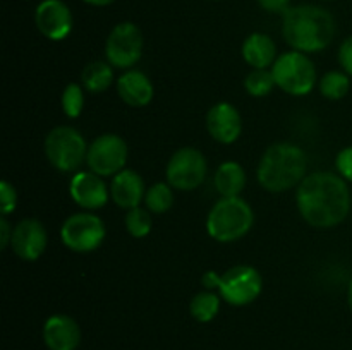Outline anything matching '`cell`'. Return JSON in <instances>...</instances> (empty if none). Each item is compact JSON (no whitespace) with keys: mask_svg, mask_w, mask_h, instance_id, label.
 Listing matches in <instances>:
<instances>
[{"mask_svg":"<svg viewBox=\"0 0 352 350\" xmlns=\"http://www.w3.org/2000/svg\"><path fill=\"white\" fill-rule=\"evenodd\" d=\"M296 206L306 223L332 229L349 216L352 198L347 180L333 172H315L296 189Z\"/></svg>","mask_w":352,"mask_h":350,"instance_id":"1","label":"cell"},{"mask_svg":"<svg viewBox=\"0 0 352 350\" xmlns=\"http://www.w3.org/2000/svg\"><path fill=\"white\" fill-rule=\"evenodd\" d=\"M282 34L292 50L315 54L332 43L336 36V19L323 7L302 3L291 7L282 16Z\"/></svg>","mask_w":352,"mask_h":350,"instance_id":"2","label":"cell"},{"mask_svg":"<svg viewBox=\"0 0 352 350\" xmlns=\"http://www.w3.org/2000/svg\"><path fill=\"white\" fill-rule=\"evenodd\" d=\"M306 167L308 158L302 148L294 143H275L261 154L256 177L265 191L280 194L301 184Z\"/></svg>","mask_w":352,"mask_h":350,"instance_id":"3","label":"cell"},{"mask_svg":"<svg viewBox=\"0 0 352 350\" xmlns=\"http://www.w3.org/2000/svg\"><path fill=\"white\" fill-rule=\"evenodd\" d=\"M254 223V211L246 199L222 198L212 206L206 216V232L217 242H236L243 239Z\"/></svg>","mask_w":352,"mask_h":350,"instance_id":"4","label":"cell"},{"mask_svg":"<svg viewBox=\"0 0 352 350\" xmlns=\"http://www.w3.org/2000/svg\"><path fill=\"white\" fill-rule=\"evenodd\" d=\"M275 84L292 96H306L316 86V67L302 51H285L272 65Z\"/></svg>","mask_w":352,"mask_h":350,"instance_id":"5","label":"cell"},{"mask_svg":"<svg viewBox=\"0 0 352 350\" xmlns=\"http://www.w3.org/2000/svg\"><path fill=\"white\" fill-rule=\"evenodd\" d=\"M88 146L76 127L57 126L45 137V154L54 168L60 172H76L86 161Z\"/></svg>","mask_w":352,"mask_h":350,"instance_id":"6","label":"cell"},{"mask_svg":"<svg viewBox=\"0 0 352 350\" xmlns=\"http://www.w3.org/2000/svg\"><path fill=\"white\" fill-rule=\"evenodd\" d=\"M107 237V226L95 213H74L60 226V240L74 253H91L98 249Z\"/></svg>","mask_w":352,"mask_h":350,"instance_id":"7","label":"cell"},{"mask_svg":"<svg viewBox=\"0 0 352 350\" xmlns=\"http://www.w3.org/2000/svg\"><path fill=\"white\" fill-rule=\"evenodd\" d=\"M208 163L205 154L191 146L179 148L168 160L165 168L167 182L182 192L195 191L205 182Z\"/></svg>","mask_w":352,"mask_h":350,"instance_id":"8","label":"cell"},{"mask_svg":"<svg viewBox=\"0 0 352 350\" xmlns=\"http://www.w3.org/2000/svg\"><path fill=\"white\" fill-rule=\"evenodd\" d=\"M143 33L131 21L116 24L105 41V58L116 69H133L143 55Z\"/></svg>","mask_w":352,"mask_h":350,"instance_id":"9","label":"cell"},{"mask_svg":"<svg viewBox=\"0 0 352 350\" xmlns=\"http://www.w3.org/2000/svg\"><path fill=\"white\" fill-rule=\"evenodd\" d=\"M263 290V278L254 266L237 264L229 268L220 278L219 294L227 304L243 307L260 297Z\"/></svg>","mask_w":352,"mask_h":350,"instance_id":"10","label":"cell"},{"mask_svg":"<svg viewBox=\"0 0 352 350\" xmlns=\"http://www.w3.org/2000/svg\"><path fill=\"white\" fill-rule=\"evenodd\" d=\"M129 148L119 134L107 132L93 139L88 146L86 165L100 177H113L126 168Z\"/></svg>","mask_w":352,"mask_h":350,"instance_id":"11","label":"cell"},{"mask_svg":"<svg viewBox=\"0 0 352 350\" xmlns=\"http://www.w3.org/2000/svg\"><path fill=\"white\" fill-rule=\"evenodd\" d=\"M38 31L50 41H62L71 34L72 12L64 0H41L34 10Z\"/></svg>","mask_w":352,"mask_h":350,"instance_id":"12","label":"cell"},{"mask_svg":"<svg viewBox=\"0 0 352 350\" xmlns=\"http://www.w3.org/2000/svg\"><path fill=\"white\" fill-rule=\"evenodd\" d=\"M48 244V233L43 223L36 218H24L14 226L12 247L14 254L23 261H36L43 256Z\"/></svg>","mask_w":352,"mask_h":350,"instance_id":"13","label":"cell"},{"mask_svg":"<svg viewBox=\"0 0 352 350\" xmlns=\"http://www.w3.org/2000/svg\"><path fill=\"white\" fill-rule=\"evenodd\" d=\"M71 199L82 209H100L109 202L110 189L107 187L103 177L91 170L76 172L69 182Z\"/></svg>","mask_w":352,"mask_h":350,"instance_id":"14","label":"cell"},{"mask_svg":"<svg viewBox=\"0 0 352 350\" xmlns=\"http://www.w3.org/2000/svg\"><path fill=\"white\" fill-rule=\"evenodd\" d=\"M206 130L220 144H232L243 132V119L232 103L219 102L206 113Z\"/></svg>","mask_w":352,"mask_h":350,"instance_id":"15","label":"cell"},{"mask_svg":"<svg viewBox=\"0 0 352 350\" xmlns=\"http://www.w3.org/2000/svg\"><path fill=\"white\" fill-rule=\"evenodd\" d=\"M41 336L48 350H78L81 343V328L67 314H52L43 323Z\"/></svg>","mask_w":352,"mask_h":350,"instance_id":"16","label":"cell"},{"mask_svg":"<svg viewBox=\"0 0 352 350\" xmlns=\"http://www.w3.org/2000/svg\"><path fill=\"white\" fill-rule=\"evenodd\" d=\"M146 187L144 180L136 170L124 168L119 174L113 175L110 182V199L122 209H133L144 201Z\"/></svg>","mask_w":352,"mask_h":350,"instance_id":"17","label":"cell"},{"mask_svg":"<svg viewBox=\"0 0 352 350\" xmlns=\"http://www.w3.org/2000/svg\"><path fill=\"white\" fill-rule=\"evenodd\" d=\"M117 93L126 105L141 108L153 100L155 88L151 79L144 72L136 71V69H127L117 79Z\"/></svg>","mask_w":352,"mask_h":350,"instance_id":"18","label":"cell"},{"mask_svg":"<svg viewBox=\"0 0 352 350\" xmlns=\"http://www.w3.org/2000/svg\"><path fill=\"white\" fill-rule=\"evenodd\" d=\"M244 62L253 69H268L277 60V45L265 33H251L241 48Z\"/></svg>","mask_w":352,"mask_h":350,"instance_id":"19","label":"cell"},{"mask_svg":"<svg viewBox=\"0 0 352 350\" xmlns=\"http://www.w3.org/2000/svg\"><path fill=\"white\" fill-rule=\"evenodd\" d=\"M215 189L222 198H236L246 187V172L237 161H223L215 172Z\"/></svg>","mask_w":352,"mask_h":350,"instance_id":"20","label":"cell"},{"mask_svg":"<svg viewBox=\"0 0 352 350\" xmlns=\"http://www.w3.org/2000/svg\"><path fill=\"white\" fill-rule=\"evenodd\" d=\"M82 88L89 93H103L112 86L113 67L107 60L89 62L81 72Z\"/></svg>","mask_w":352,"mask_h":350,"instance_id":"21","label":"cell"},{"mask_svg":"<svg viewBox=\"0 0 352 350\" xmlns=\"http://www.w3.org/2000/svg\"><path fill=\"white\" fill-rule=\"evenodd\" d=\"M220 295L212 290H203L191 299L189 312L198 323H210L220 311Z\"/></svg>","mask_w":352,"mask_h":350,"instance_id":"22","label":"cell"},{"mask_svg":"<svg viewBox=\"0 0 352 350\" xmlns=\"http://www.w3.org/2000/svg\"><path fill=\"white\" fill-rule=\"evenodd\" d=\"M174 187L168 182H157L146 189L144 194V208L155 215L167 213L174 206Z\"/></svg>","mask_w":352,"mask_h":350,"instance_id":"23","label":"cell"},{"mask_svg":"<svg viewBox=\"0 0 352 350\" xmlns=\"http://www.w3.org/2000/svg\"><path fill=\"white\" fill-rule=\"evenodd\" d=\"M351 75L344 71H330L320 79L318 89L327 100H342L351 89Z\"/></svg>","mask_w":352,"mask_h":350,"instance_id":"24","label":"cell"},{"mask_svg":"<svg viewBox=\"0 0 352 350\" xmlns=\"http://www.w3.org/2000/svg\"><path fill=\"white\" fill-rule=\"evenodd\" d=\"M124 225L129 235L134 239H143V237L150 235L151 229H153V218H151V211L146 208H138L127 209L126 218H124Z\"/></svg>","mask_w":352,"mask_h":350,"instance_id":"25","label":"cell"},{"mask_svg":"<svg viewBox=\"0 0 352 350\" xmlns=\"http://www.w3.org/2000/svg\"><path fill=\"white\" fill-rule=\"evenodd\" d=\"M275 86L277 84H275L272 69H253L244 78V89L248 91V95L254 96V98L270 95Z\"/></svg>","mask_w":352,"mask_h":350,"instance_id":"26","label":"cell"},{"mask_svg":"<svg viewBox=\"0 0 352 350\" xmlns=\"http://www.w3.org/2000/svg\"><path fill=\"white\" fill-rule=\"evenodd\" d=\"M60 105L65 117L78 119L85 108V88L78 82H71V84L65 86L64 91H62Z\"/></svg>","mask_w":352,"mask_h":350,"instance_id":"27","label":"cell"},{"mask_svg":"<svg viewBox=\"0 0 352 350\" xmlns=\"http://www.w3.org/2000/svg\"><path fill=\"white\" fill-rule=\"evenodd\" d=\"M17 206V191L10 182L2 180L0 182V209H2V216L10 215Z\"/></svg>","mask_w":352,"mask_h":350,"instance_id":"28","label":"cell"},{"mask_svg":"<svg viewBox=\"0 0 352 350\" xmlns=\"http://www.w3.org/2000/svg\"><path fill=\"white\" fill-rule=\"evenodd\" d=\"M336 167L344 180L352 182V146H346L337 153Z\"/></svg>","mask_w":352,"mask_h":350,"instance_id":"29","label":"cell"},{"mask_svg":"<svg viewBox=\"0 0 352 350\" xmlns=\"http://www.w3.org/2000/svg\"><path fill=\"white\" fill-rule=\"evenodd\" d=\"M339 64L346 74L352 75V34L342 41L339 48Z\"/></svg>","mask_w":352,"mask_h":350,"instance_id":"30","label":"cell"},{"mask_svg":"<svg viewBox=\"0 0 352 350\" xmlns=\"http://www.w3.org/2000/svg\"><path fill=\"white\" fill-rule=\"evenodd\" d=\"M260 7L267 12L272 14H282L284 16L289 9H291V0H256Z\"/></svg>","mask_w":352,"mask_h":350,"instance_id":"31","label":"cell"},{"mask_svg":"<svg viewBox=\"0 0 352 350\" xmlns=\"http://www.w3.org/2000/svg\"><path fill=\"white\" fill-rule=\"evenodd\" d=\"M12 232H14V229L9 225V222H7L6 216H2V218H0V247H2V249H6V247L10 246V240H12Z\"/></svg>","mask_w":352,"mask_h":350,"instance_id":"32","label":"cell"},{"mask_svg":"<svg viewBox=\"0 0 352 350\" xmlns=\"http://www.w3.org/2000/svg\"><path fill=\"white\" fill-rule=\"evenodd\" d=\"M220 278H222V275H219L217 271H206V273L203 275V285L206 287V290H212V288H217V290H219Z\"/></svg>","mask_w":352,"mask_h":350,"instance_id":"33","label":"cell"},{"mask_svg":"<svg viewBox=\"0 0 352 350\" xmlns=\"http://www.w3.org/2000/svg\"><path fill=\"white\" fill-rule=\"evenodd\" d=\"M82 2L93 7H105V5H110L112 2H116V0H82Z\"/></svg>","mask_w":352,"mask_h":350,"instance_id":"34","label":"cell"},{"mask_svg":"<svg viewBox=\"0 0 352 350\" xmlns=\"http://www.w3.org/2000/svg\"><path fill=\"white\" fill-rule=\"evenodd\" d=\"M347 304H349V309L352 312V278L349 281V287H347Z\"/></svg>","mask_w":352,"mask_h":350,"instance_id":"35","label":"cell"},{"mask_svg":"<svg viewBox=\"0 0 352 350\" xmlns=\"http://www.w3.org/2000/svg\"><path fill=\"white\" fill-rule=\"evenodd\" d=\"M327 2H332V0H327Z\"/></svg>","mask_w":352,"mask_h":350,"instance_id":"36","label":"cell"}]
</instances>
